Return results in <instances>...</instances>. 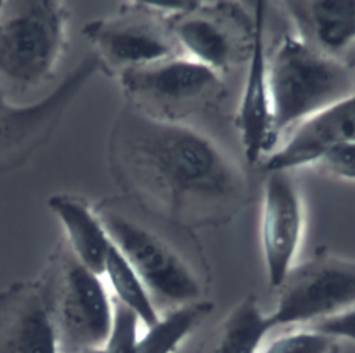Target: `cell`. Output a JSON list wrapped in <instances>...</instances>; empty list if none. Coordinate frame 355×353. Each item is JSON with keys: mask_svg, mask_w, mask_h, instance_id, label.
<instances>
[{"mask_svg": "<svg viewBox=\"0 0 355 353\" xmlns=\"http://www.w3.org/2000/svg\"><path fill=\"white\" fill-rule=\"evenodd\" d=\"M107 158L126 194L175 219L219 220L244 195L243 173L211 138L126 104L111 126Z\"/></svg>", "mask_w": 355, "mask_h": 353, "instance_id": "obj_1", "label": "cell"}, {"mask_svg": "<svg viewBox=\"0 0 355 353\" xmlns=\"http://www.w3.org/2000/svg\"><path fill=\"white\" fill-rule=\"evenodd\" d=\"M273 115V137L318 115L355 93V71L344 61L326 55L286 35L268 61Z\"/></svg>", "mask_w": 355, "mask_h": 353, "instance_id": "obj_2", "label": "cell"}, {"mask_svg": "<svg viewBox=\"0 0 355 353\" xmlns=\"http://www.w3.org/2000/svg\"><path fill=\"white\" fill-rule=\"evenodd\" d=\"M69 10L60 0H3L0 84L28 93L54 78L68 43Z\"/></svg>", "mask_w": 355, "mask_h": 353, "instance_id": "obj_3", "label": "cell"}, {"mask_svg": "<svg viewBox=\"0 0 355 353\" xmlns=\"http://www.w3.org/2000/svg\"><path fill=\"white\" fill-rule=\"evenodd\" d=\"M61 353L101 349L112 323V298L101 278L60 239L42 271Z\"/></svg>", "mask_w": 355, "mask_h": 353, "instance_id": "obj_4", "label": "cell"}, {"mask_svg": "<svg viewBox=\"0 0 355 353\" xmlns=\"http://www.w3.org/2000/svg\"><path fill=\"white\" fill-rule=\"evenodd\" d=\"M110 239L147 287L158 311L198 302L202 284L193 266L158 234L115 210L110 202L94 206Z\"/></svg>", "mask_w": 355, "mask_h": 353, "instance_id": "obj_5", "label": "cell"}, {"mask_svg": "<svg viewBox=\"0 0 355 353\" xmlns=\"http://www.w3.org/2000/svg\"><path fill=\"white\" fill-rule=\"evenodd\" d=\"M272 329L306 327L355 306V259L329 252L294 264L275 288Z\"/></svg>", "mask_w": 355, "mask_h": 353, "instance_id": "obj_6", "label": "cell"}, {"mask_svg": "<svg viewBox=\"0 0 355 353\" xmlns=\"http://www.w3.org/2000/svg\"><path fill=\"white\" fill-rule=\"evenodd\" d=\"M83 37L90 43L100 71L118 78L123 71L183 55L169 21L146 1H123L115 14L86 22Z\"/></svg>", "mask_w": 355, "mask_h": 353, "instance_id": "obj_7", "label": "cell"}, {"mask_svg": "<svg viewBox=\"0 0 355 353\" xmlns=\"http://www.w3.org/2000/svg\"><path fill=\"white\" fill-rule=\"evenodd\" d=\"M98 71L97 58L89 51L40 100L15 104L0 89V177L22 168L50 141L71 104Z\"/></svg>", "mask_w": 355, "mask_h": 353, "instance_id": "obj_8", "label": "cell"}, {"mask_svg": "<svg viewBox=\"0 0 355 353\" xmlns=\"http://www.w3.org/2000/svg\"><path fill=\"white\" fill-rule=\"evenodd\" d=\"M116 80L126 105L169 122H182L180 118L205 107L222 89L219 73L184 55L123 71Z\"/></svg>", "mask_w": 355, "mask_h": 353, "instance_id": "obj_9", "label": "cell"}, {"mask_svg": "<svg viewBox=\"0 0 355 353\" xmlns=\"http://www.w3.org/2000/svg\"><path fill=\"white\" fill-rule=\"evenodd\" d=\"M304 226V201L291 172L268 170L262 190L259 239L269 287L276 288L295 264Z\"/></svg>", "mask_w": 355, "mask_h": 353, "instance_id": "obj_10", "label": "cell"}, {"mask_svg": "<svg viewBox=\"0 0 355 353\" xmlns=\"http://www.w3.org/2000/svg\"><path fill=\"white\" fill-rule=\"evenodd\" d=\"M0 353H61L42 275L0 291Z\"/></svg>", "mask_w": 355, "mask_h": 353, "instance_id": "obj_11", "label": "cell"}, {"mask_svg": "<svg viewBox=\"0 0 355 353\" xmlns=\"http://www.w3.org/2000/svg\"><path fill=\"white\" fill-rule=\"evenodd\" d=\"M265 1H257L251 32L250 61L241 98L236 114V126L244 156L255 163L275 148L273 115L268 79V54L265 47Z\"/></svg>", "mask_w": 355, "mask_h": 353, "instance_id": "obj_12", "label": "cell"}, {"mask_svg": "<svg viewBox=\"0 0 355 353\" xmlns=\"http://www.w3.org/2000/svg\"><path fill=\"white\" fill-rule=\"evenodd\" d=\"M355 141V93L298 125L265 159L266 170L312 166L330 147Z\"/></svg>", "mask_w": 355, "mask_h": 353, "instance_id": "obj_13", "label": "cell"}, {"mask_svg": "<svg viewBox=\"0 0 355 353\" xmlns=\"http://www.w3.org/2000/svg\"><path fill=\"white\" fill-rule=\"evenodd\" d=\"M280 6L295 36L309 47L338 58L355 44V0H291Z\"/></svg>", "mask_w": 355, "mask_h": 353, "instance_id": "obj_14", "label": "cell"}, {"mask_svg": "<svg viewBox=\"0 0 355 353\" xmlns=\"http://www.w3.org/2000/svg\"><path fill=\"white\" fill-rule=\"evenodd\" d=\"M47 206L62 226L64 241L73 255L89 270L101 275L111 239L94 206L69 192L50 195Z\"/></svg>", "mask_w": 355, "mask_h": 353, "instance_id": "obj_15", "label": "cell"}, {"mask_svg": "<svg viewBox=\"0 0 355 353\" xmlns=\"http://www.w3.org/2000/svg\"><path fill=\"white\" fill-rule=\"evenodd\" d=\"M200 10L168 19L169 28L184 57L220 75L233 62L234 44L227 30Z\"/></svg>", "mask_w": 355, "mask_h": 353, "instance_id": "obj_16", "label": "cell"}, {"mask_svg": "<svg viewBox=\"0 0 355 353\" xmlns=\"http://www.w3.org/2000/svg\"><path fill=\"white\" fill-rule=\"evenodd\" d=\"M272 331L255 295L243 298L200 343L196 353H259Z\"/></svg>", "mask_w": 355, "mask_h": 353, "instance_id": "obj_17", "label": "cell"}, {"mask_svg": "<svg viewBox=\"0 0 355 353\" xmlns=\"http://www.w3.org/2000/svg\"><path fill=\"white\" fill-rule=\"evenodd\" d=\"M214 305L205 299L161 314L139 338L135 353H176L183 341L207 318Z\"/></svg>", "mask_w": 355, "mask_h": 353, "instance_id": "obj_18", "label": "cell"}, {"mask_svg": "<svg viewBox=\"0 0 355 353\" xmlns=\"http://www.w3.org/2000/svg\"><path fill=\"white\" fill-rule=\"evenodd\" d=\"M103 274L107 275L111 284L114 298L132 310L139 317L140 323L146 327H151L159 320L161 314L147 287L112 241Z\"/></svg>", "mask_w": 355, "mask_h": 353, "instance_id": "obj_19", "label": "cell"}, {"mask_svg": "<svg viewBox=\"0 0 355 353\" xmlns=\"http://www.w3.org/2000/svg\"><path fill=\"white\" fill-rule=\"evenodd\" d=\"M336 342L311 327H294L263 345L259 353H336Z\"/></svg>", "mask_w": 355, "mask_h": 353, "instance_id": "obj_20", "label": "cell"}, {"mask_svg": "<svg viewBox=\"0 0 355 353\" xmlns=\"http://www.w3.org/2000/svg\"><path fill=\"white\" fill-rule=\"evenodd\" d=\"M139 317L112 298V323L107 336L105 353H135L139 342Z\"/></svg>", "mask_w": 355, "mask_h": 353, "instance_id": "obj_21", "label": "cell"}, {"mask_svg": "<svg viewBox=\"0 0 355 353\" xmlns=\"http://www.w3.org/2000/svg\"><path fill=\"white\" fill-rule=\"evenodd\" d=\"M312 166L338 180L355 183V141L327 148Z\"/></svg>", "mask_w": 355, "mask_h": 353, "instance_id": "obj_22", "label": "cell"}, {"mask_svg": "<svg viewBox=\"0 0 355 353\" xmlns=\"http://www.w3.org/2000/svg\"><path fill=\"white\" fill-rule=\"evenodd\" d=\"M316 331H320L336 341L338 339H347L355 342V306L340 311L334 316L326 317L323 320H319L311 325Z\"/></svg>", "mask_w": 355, "mask_h": 353, "instance_id": "obj_23", "label": "cell"}, {"mask_svg": "<svg viewBox=\"0 0 355 353\" xmlns=\"http://www.w3.org/2000/svg\"><path fill=\"white\" fill-rule=\"evenodd\" d=\"M80 353H105L104 349H90V350H85V352H80Z\"/></svg>", "mask_w": 355, "mask_h": 353, "instance_id": "obj_24", "label": "cell"}, {"mask_svg": "<svg viewBox=\"0 0 355 353\" xmlns=\"http://www.w3.org/2000/svg\"><path fill=\"white\" fill-rule=\"evenodd\" d=\"M1 4H3V0H0V8H1Z\"/></svg>", "mask_w": 355, "mask_h": 353, "instance_id": "obj_25", "label": "cell"}]
</instances>
